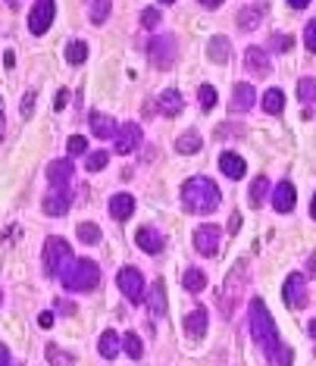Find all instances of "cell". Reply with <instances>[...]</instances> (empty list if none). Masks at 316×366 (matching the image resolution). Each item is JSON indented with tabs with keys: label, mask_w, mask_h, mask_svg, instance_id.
I'll return each mask as SVG.
<instances>
[{
	"label": "cell",
	"mask_w": 316,
	"mask_h": 366,
	"mask_svg": "<svg viewBox=\"0 0 316 366\" xmlns=\"http://www.w3.org/2000/svg\"><path fill=\"white\" fill-rule=\"evenodd\" d=\"M273 47H275V51H288V47H291V38H288V35H282V38L275 35V38H273Z\"/></svg>",
	"instance_id": "cell-43"
},
{
	"label": "cell",
	"mask_w": 316,
	"mask_h": 366,
	"mask_svg": "<svg viewBox=\"0 0 316 366\" xmlns=\"http://www.w3.org/2000/svg\"><path fill=\"white\" fill-rule=\"evenodd\" d=\"M85 57H88V44H85V41H69L66 60L73 63V66H78V63H85Z\"/></svg>",
	"instance_id": "cell-31"
},
{
	"label": "cell",
	"mask_w": 316,
	"mask_h": 366,
	"mask_svg": "<svg viewBox=\"0 0 316 366\" xmlns=\"http://www.w3.org/2000/svg\"><path fill=\"white\" fill-rule=\"evenodd\" d=\"M310 269H316V253H310Z\"/></svg>",
	"instance_id": "cell-52"
},
{
	"label": "cell",
	"mask_w": 316,
	"mask_h": 366,
	"mask_svg": "<svg viewBox=\"0 0 316 366\" xmlns=\"http://www.w3.org/2000/svg\"><path fill=\"white\" fill-rule=\"evenodd\" d=\"M238 226H241V216L235 213V216H232V229H228V232H238Z\"/></svg>",
	"instance_id": "cell-47"
},
{
	"label": "cell",
	"mask_w": 316,
	"mask_h": 366,
	"mask_svg": "<svg viewBox=\"0 0 316 366\" xmlns=\"http://www.w3.org/2000/svg\"><path fill=\"white\" fill-rule=\"evenodd\" d=\"M132 213H135V197L132 194H113L110 197V216L113 219H129Z\"/></svg>",
	"instance_id": "cell-19"
},
{
	"label": "cell",
	"mask_w": 316,
	"mask_h": 366,
	"mask_svg": "<svg viewBox=\"0 0 316 366\" xmlns=\"http://www.w3.org/2000/svg\"><path fill=\"white\" fill-rule=\"evenodd\" d=\"M141 26H144V28L160 26V13H157V10H144V13H141Z\"/></svg>",
	"instance_id": "cell-41"
},
{
	"label": "cell",
	"mask_w": 316,
	"mask_h": 366,
	"mask_svg": "<svg viewBox=\"0 0 316 366\" xmlns=\"http://www.w3.org/2000/svg\"><path fill=\"white\" fill-rule=\"evenodd\" d=\"M107 163H110L107 150H94V154H88V160H85V169H88V172H100Z\"/></svg>",
	"instance_id": "cell-33"
},
{
	"label": "cell",
	"mask_w": 316,
	"mask_h": 366,
	"mask_svg": "<svg viewBox=\"0 0 316 366\" xmlns=\"http://www.w3.org/2000/svg\"><path fill=\"white\" fill-rule=\"evenodd\" d=\"M4 129H6V119L0 116V141H4Z\"/></svg>",
	"instance_id": "cell-51"
},
{
	"label": "cell",
	"mask_w": 316,
	"mask_h": 366,
	"mask_svg": "<svg viewBox=\"0 0 316 366\" xmlns=\"http://www.w3.org/2000/svg\"><path fill=\"white\" fill-rule=\"evenodd\" d=\"M73 172H75L73 160H53L51 166H47V179H51L53 188H66L69 179H73Z\"/></svg>",
	"instance_id": "cell-15"
},
{
	"label": "cell",
	"mask_w": 316,
	"mask_h": 366,
	"mask_svg": "<svg viewBox=\"0 0 316 366\" xmlns=\"http://www.w3.org/2000/svg\"><path fill=\"white\" fill-rule=\"evenodd\" d=\"M244 285H248V260H238V263L228 269L223 291H219V310H223V316L235 313V307H238V300L244 294Z\"/></svg>",
	"instance_id": "cell-3"
},
{
	"label": "cell",
	"mask_w": 316,
	"mask_h": 366,
	"mask_svg": "<svg viewBox=\"0 0 316 366\" xmlns=\"http://www.w3.org/2000/svg\"><path fill=\"white\" fill-rule=\"evenodd\" d=\"M207 53H210L213 63H228V57H232V44H228V38L216 35V38H213V41L207 44Z\"/></svg>",
	"instance_id": "cell-23"
},
{
	"label": "cell",
	"mask_w": 316,
	"mask_h": 366,
	"mask_svg": "<svg viewBox=\"0 0 316 366\" xmlns=\"http://www.w3.org/2000/svg\"><path fill=\"white\" fill-rule=\"evenodd\" d=\"M282 298H285V304L291 310H304L307 307V282L301 273H291L285 278V285H282Z\"/></svg>",
	"instance_id": "cell-8"
},
{
	"label": "cell",
	"mask_w": 316,
	"mask_h": 366,
	"mask_svg": "<svg viewBox=\"0 0 316 366\" xmlns=\"http://www.w3.org/2000/svg\"><path fill=\"white\" fill-rule=\"evenodd\" d=\"M0 304H4V291H0Z\"/></svg>",
	"instance_id": "cell-54"
},
{
	"label": "cell",
	"mask_w": 316,
	"mask_h": 366,
	"mask_svg": "<svg viewBox=\"0 0 316 366\" xmlns=\"http://www.w3.org/2000/svg\"><path fill=\"white\" fill-rule=\"evenodd\" d=\"M91 22H94V26H100V22H104L107 19V16H110V0H94V4H91Z\"/></svg>",
	"instance_id": "cell-36"
},
{
	"label": "cell",
	"mask_w": 316,
	"mask_h": 366,
	"mask_svg": "<svg viewBox=\"0 0 316 366\" xmlns=\"http://www.w3.org/2000/svg\"><path fill=\"white\" fill-rule=\"evenodd\" d=\"M116 154H132L138 145H141V129L135 122H125V125H120V132H116Z\"/></svg>",
	"instance_id": "cell-11"
},
{
	"label": "cell",
	"mask_w": 316,
	"mask_h": 366,
	"mask_svg": "<svg viewBox=\"0 0 316 366\" xmlns=\"http://www.w3.org/2000/svg\"><path fill=\"white\" fill-rule=\"evenodd\" d=\"M181 285H185L191 294H197V291H204V285H207V276H204L201 269H188L185 278H181Z\"/></svg>",
	"instance_id": "cell-29"
},
{
	"label": "cell",
	"mask_w": 316,
	"mask_h": 366,
	"mask_svg": "<svg viewBox=\"0 0 316 366\" xmlns=\"http://www.w3.org/2000/svg\"><path fill=\"white\" fill-rule=\"evenodd\" d=\"M60 282L66 285L69 291H91V288H98V282H100V269L94 260H73V266L60 276Z\"/></svg>",
	"instance_id": "cell-4"
},
{
	"label": "cell",
	"mask_w": 316,
	"mask_h": 366,
	"mask_svg": "<svg viewBox=\"0 0 316 366\" xmlns=\"http://www.w3.org/2000/svg\"><path fill=\"white\" fill-rule=\"evenodd\" d=\"M197 100H201L204 110H213V107H216V91H213V85H201V91H197Z\"/></svg>",
	"instance_id": "cell-37"
},
{
	"label": "cell",
	"mask_w": 316,
	"mask_h": 366,
	"mask_svg": "<svg viewBox=\"0 0 316 366\" xmlns=\"http://www.w3.org/2000/svg\"><path fill=\"white\" fill-rule=\"evenodd\" d=\"M201 4H204V6H210V10H216V6L223 4V0H201Z\"/></svg>",
	"instance_id": "cell-48"
},
{
	"label": "cell",
	"mask_w": 316,
	"mask_h": 366,
	"mask_svg": "<svg viewBox=\"0 0 316 366\" xmlns=\"http://www.w3.org/2000/svg\"><path fill=\"white\" fill-rule=\"evenodd\" d=\"M0 366H10V351H6V345H0Z\"/></svg>",
	"instance_id": "cell-45"
},
{
	"label": "cell",
	"mask_w": 316,
	"mask_h": 366,
	"mask_svg": "<svg viewBox=\"0 0 316 366\" xmlns=\"http://www.w3.org/2000/svg\"><path fill=\"white\" fill-rule=\"evenodd\" d=\"M254 100H257V94H254V85H235V91H232V110L235 113H248L251 107H254Z\"/></svg>",
	"instance_id": "cell-18"
},
{
	"label": "cell",
	"mask_w": 316,
	"mask_h": 366,
	"mask_svg": "<svg viewBox=\"0 0 316 366\" xmlns=\"http://www.w3.org/2000/svg\"><path fill=\"white\" fill-rule=\"evenodd\" d=\"M147 57L157 69H169L179 57V41L172 35H157L151 44H147Z\"/></svg>",
	"instance_id": "cell-6"
},
{
	"label": "cell",
	"mask_w": 316,
	"mask_h": 366,
	"mask_svg": "<svg viewBox=\"0 0 316 366\" xmlns=\"http://www.w3.org/2000/svg\"><path fill=\"white\" fill-rule=\"evenodd\" d=\"M135 241H138V248H141V251H147V253H160V251H163V235L157 232V229H151V226L138 229Z\"/></svg>",
	"instance_id": "cell-20"
},
{
	"label": "cell",
	"mask_w": 316,
	"mask_h": 366,
	"mask_svg": "<svg viewBox=\"0 0 316 366\" xmlns=\"http://www.w3.org/2000/svg\"><path fill=\"white\" fill-rule=\"evenodd\" d=\"M263 6H244V10L238 13V28L241 31H251V28H257L260 22H263Z\"/></svg>",
	"instance_id": "cell-24"
},
{
	"label": "cell",
	"mask_w": 316,
	"mask_h": 366,
	"mask_svg": "<svg viewBox=\"0 0 316 366\" xmlns=\"http://www.w3.org/2000/svg\"><path fill=\"white\" fill-rule=\"evenodd\" d=\"M66 98H69V91L63 88V91L57 94V103H53V107H57V110H63V107H66Z\"/></svg>",
	"instance_id": "cell-44"
},
{
	"label": "cell",
	"mask_w": 316,
	"mask_h": 366,
	"mask_svg": "<svg viewBox=\"0 0 316 366\" xmlns=\"http://www.w3.org/2000/svg\"><path fill=\"white\" fill-rule=\"evenodd\" d=\"M244 69L254 75H270V53L260 47H248L244 51Z\"/></svg>",
	"instance_id": "cell-14"
},
{
	"label": "cell",
	"mask_w": 316,
	"mask_h": 366,
	"mask_svg": "<svg viewBox=\"0 0 316 366\" xmlns=\"http://www.w3.org/2000/svg\"><path fill=\"white\" fill-rule=\"evenodd\" d=\"M66 147H69V154H73V157H78V154H85V150H88V141H85L82 135H73Z\"/></svg>",
	"instance_id": "cell-40"
},
{
	"label": "cell",
	"mask_w": 316,
	"mask_h": 366,
	"mask_svg": "<svg viewBox=\"0 0 316 366\" xmlns=\"http://www.w3.org/2000/svg\"><path fill=\"white\" fill-rule=\"evenodd\" d=\"M53 13H57V4H53V0H38V4L31 6V13H28L31 35H44V31L51 28V22H53Z\"/></svg>",
	"instance_id": "cell-9"
},
{
	"label": "cell",
	"mask_w": 316,
	"mask_h": 366,
	"mask_svg": "<svg viewBox=\"0 0 316 366\" xmlns=\"http://www.w3.org/2000/svg\"><path fill=\"white\" fill-rule=\"evenodd\" d=\"M147 307H151V316H163L166 313V291H163V282H154V291L147 298Z\"/></svg>",
	"instance_id": "cell-27"
},
{
	"label": "cell",
	"mask_w": 316,
	"mask_h": 366,
	"mask_svg": "<svg viewBox=\"0 0 316 366\" xmlns=\"http://www.w3.org/2000/svg\"><path fill=\"white\" fill-rule=\"evenodd\" d=\"M310 213H313V219H316V197H313V204H310Z\"/></svg>",
	"instance_id": "cell-53"
},
{
	"label": "cell",
	"mask_w": 316,
	"mask_h": 366,
	"mask_svg": "<svg viewBox=\"0 0 316 366\" xmlns=\"http://www.w3.org/2000/svg\"><path fill=\"white\" fill-rule=\"evenodd\" d=\"M122 347H125V354H129L132 360H141V354H144V345H141V338L135 335V332L122 335Z\"/></svg>",
	"instance_id": "cell-30"
},
{
	"label": "cell",
	"mask_w": 316,
	"mask_h": 366,
	"mask_svg": "<svg viewBox=\"0 0 316 366\" xmlns=\"http://www.w3.org/2000/svg\"><path fill=\"white\" fill-rule=\"evenodd\" d=\"M69 204H73L69 188H53L51 194L44 197V213H47V216H66Z\"/></svg>",
	"instance_id": "cell-12"
},
{
	"label": "cell",
	"mask_w": 316,
	"mask_h": 366,
	"mask_svg": "<svg viewBox=\"0 0 316 366\" xmlns=\"http://www.w3.org/2000/svg\"><path fill=\"white\" fill-rule=\"evenodd\" d=\"M248 320H251V335H254V341L260 345V351L266 354L270 366H291L295 354H291V347L279 338V329H275L270 310H266V304H263L260 298L251 300V313H248Z\"/></svg>",
	"instance_id": "cell-1"
},
{
	"label": "cell",
	"mask_w": 316,
	"mask_h": 366,
	"mask_svg": "<svg viewBox=\"0 0 316 366\" xmlns=\"http://www.w3.org/2000/svg\"><path fill=\"white\" fill-rule=\"evenodd\" d=\"M38 323H41V325H44V329H47V325H51V323H53V313H41V316H38Z\"/></svg>",
	"instance_id": "cell-46"
},
{
	"label": "cell",
	"mask_w": 316,
	"mask_h": 366,
	"mask_svg": "<svg viewBox=\"0 0 316 366\" xmlns=\"http://www.w3.org/2000/svg\"><path fill=\"white\" fill-rule=\"evenodd\" d=\"M297 98L301 103H316V78H301V85H297Z\"/></svg>",
	"instance_id": "cell-32"
},
{
	"label": "cell",
	"mask_w": 316,
	"mask_h": 366,
	"mask_svg": "<svg viewBox=\"0 0 316 366\" xmlns=\"http://www.w3.org/2000/svg\"><path fill=\"white\" fill-rule=\"evenodd\" d=\"M98 351H100L104 360H113V357L120 354V335H116L113 329H107L104 335H100V341H98Z\"/></svg>",
	"instance_id": "cell-25"
},
{
	"label": "cell",
	"mask_w": 316,
	"mask_h": 366,
	"mask_svg": "<svg viewBox=\"0 0 316 366\" xmlns=\"http://www.w3.org/2000/svg\"><path fill=\"white\" fill-rule=\"evenodd\" d=\"M78 241L98 244V241H100V229L94 226V222H82V226H78Z\"/></svg>",
	"instance_id": "cell-34"
},
{
	"label": "cell",
	"mask_w": 316,
	"mask_h": 366,
	"mask_svg": "<svg viewBox=\"0 0 316 366\" xmlns=\"http://www.w3.org/2000/svg\"><path fill=\"white\" fill-rule=\"evenodd\" d=\"M201 135L197 132H185V135H179V141H176V150L179 154H197V150H201Z\"/></svg>",
	"instance_id": "cell-28"
},
{
	"label": "cell",
	"mask_w": 316,
	"mask_h": 366,
	"mask_svg": "<svg viewBox=\"0 0 316 366\" xmlns=\"http://www.w3.org/2000/svg\"><path fill=\"white\" fill-rule=\"evenodd\" d=\"M263 110L270 116H279L282 110H285V94H282L279 88H270V91L263 94Z\"/></svg>",
	"instance_id": "cell-26"
},
{
	"label": "cell",
	"mask_w": 316,
	"mask_h": 366,
	"mask_svg": "<svg viewBox=\"0 0 316 366\" xmlns=\"http://www.w3.org/2000/svg\"><path fill=\"white\" fill-rule=\"evenodd\" d=\"M91 132L98 135L100 141H116L120 125H116L113 116H107V113H91Z\"/></svg>",
	"instance_id": "cell-17"
},
{
	"label": "cell",
	"mask_w": 316,
	"mask_h": 366,
	"mask_svg": "<svg viewBox=\"0 0 316 366\" xmlns=\"http://www.w3.org/2000/svg\"><path fill=\"white\" fill-rule=\"evenodd\" d=\"M219 238H223V229L219 226H201V229H194V248L201 251L204 257H216Z\"/></svg>",
	"instance_id": "cell-10"
},
{
	"label": "cell",
	"mask_w": 316,
	"mask_h": 366,
	"mask_svg": "<svg viewBox=\"0 0 316 366\" xmlns=\"http://www.w3.org/2000/svg\"><path fill=\"white\" fill-rule=\"evenodd\" d=\"M207 323H210L207 310H204V307H194L191 313L185 316V323H181V325H185V335H188V338H201L204 332H207Z\"/></svg>",
	"instance_id": "cell-16"
},
{
	"label": "cell",
	"mask_w": 316,
	"mask_h": 366,
	"mask_svg": "<svg viewBox=\"0 0 316 366\" xmlns=\"http://www.w3.org/2000/svg\"><path fill=\"white\" fill-rule=\"evenodd\" d=\"M266 191H270V179H266V176H257L254 185H251V204L257 206V204L266 197Z\"/></svg>",
	"instance_id": "cell-35"
},
{
	"label": "cell",
	"mask_w": 316,
	"mask_h": 366,
	"mask_svg": "<svg viewBox=\"0 0 316 366\" xmlns=\"http://www.w3.org/2000/svg\"><path fill=\"white\" fill-rule=\"evenodd\" d=\"M219 201H223V197H219L216 182L207 179V176H194L181 185V204H185L188 213H197V216L213 213L219 206Z\"/></svg>",
	"instance_id": "cell-2"
},
{
	"label": "cell",
	"mask_w": 316,
	"mask_h": 366,
	"mask_svg": "<svg viewBox=\"0 0 316 366\" xmlns=\"http://www.w3.org/2000/svg\"><path fill=\"white\" fill-rule=\"evenodd\" d=\"M31 107H35V91H28L22 98V116H31Z\"/></svg>",
	"instance_id": "cell-42"
},
{
	"label": "cell",
	"mask_w": 316,
	"mask_h": 366,
	"mask_svg": "<svg viewBox=\"0 0 316 366\" xmlns=\"http://www.w3.org/2000/svg\"><path fill=\"white\" fill-rule=\"evenodd\" d=\"M304 47L310 53H316V19L307 22V28H304Z\"/></svg>",
	"instance_id": "cell-38"
},
{
	"label": "cell",
	"mask_w": 316,
	"mask_h": 366,
	"mask_svg": "<svg viewBox=\"0 0 316 366\" xmlns=\"http://www.w3.org/2000/svg\"><path fill=\"white\" fill-rule=\"evenodd\" d=\"M307 329H310V338H313V341H316V320H313V323H310V325H307Z\"/></svg>",
	"instance_id": "cell-50"
},
{
	"label": "cell",
	"mask_w": 316,
	"mask_h": 366,
	"mask_svg": "<svg viewBox=\"0 0 316 366\" xmlns=\"http://www.w3.org/2000/svg\"><path fill=\"white\" fill-rule=\"evenodd\" d=\"M73 260H75L73 251H69V244L63 241V238L53 235V238H47V241H44V269L51 276L60 278L69 266H73Z\"/></svg>",
	"instance_id": "cell-5"
},
{
	"label": "cell",
	"mask_w": 316,
	"mask_h": 366,
	"mask_svg": "<svg viewBox=\"0 0 316 366\" xmlns=\"http://www.w3.org/2000/svg\"><path fill=\"white\" fill-rule=\"evenodd\" d=\"M288 4L295 6V10H301V6H307V4H310V0H288Z\"/></svg>",
	"instance_id": "cell-49"
},
{
	"label": "cell",
	"mask_w": 316,
	"mask_h": 366,
	"mask_svg": "<svg viewBox=\"0 0 316 366\" xmlns=\"http://www.w3.org/2000/svg\"><path fill=\"white\" fill-rule=\"evenodd\" d=\"M47 363H51V366H69V357L66 354H63L60 351V347H47Z\"/></svg>",
	"instance_id": "cell-39"
},
{
	"label": "cell",
	"mask_w": 316,
	"mask_h": 366,
	"mask_svg": "<svg viewBox=\"0 0 316 366\" xmlns=\"http://www.w3.org/2000/svg\"><path fill=\"white\" fill-rule=\"evenodd\" d=\"M181 107H185V100H181V94H179L176 88L163 91V94H160V100H157V110H160L163 116H179V113H181Z\"/></svg>",
	"instance_id": "cell-21"
},
{
	"label": "cell",
	"mask_w": 316,
	"mask_h": 366,
	"mask_svg": "<svg viewBox=\"0 0 316 366\" xmlns=\"http://www.w3.org/2000/svg\"><path fill=\"white\" fill-rule=\"evenodd\" d=\"M116 285H120V291L132 300V304H138V300L144 298V278H141V273L135 266H122L120 276H116Z\"/></svg>",
	"instance_id": "cell-7"
},
{
	"label": "cell",
	"mask_w": 316,
	"mask_h": 366,
	"mask_svg": "<svg viewBox=\"0 0 316 366\" xmlns=\"http://www.w3.org/2000/svg\"><path fill=\"white\" fill-rule=\"evenodd\" d=\"M163 4H172V0H163Z\"/></svg>",
	"instance_id": "cell-55"
},
{
	"label": "cell",
	"mask_w": 316,
	"mask_h": 366,
	"mask_svg": "<svg viewBox=\"0 0 316 366\" xmlns=\"http://www.w3.org/2000/svg\"><path fill=\"white\" fill-rule=\"evenodd\" d=\"M219 169H223L228 179H244V169H248V166H244V160L238 154H223L219 157Z\"/></svg>",
	"instance_id": "cell-22"
},
{
	"label": "cell",
	"mask_w": 316,
	"mask_h": 366,
	"mask_svg": "<svg viewBox=\"0 0 316 366\" xmlns=\"http://www.w3.org/2000/svg\"><path fill=\"white\" fill-rule=\"evenodd\" d=\"M295 201H297V194H295V185H291V182H279V185L273 188L275 213H291V210H295Z\"/></svg>",
	"instance_id": "cell-13"
}]
</instances>
